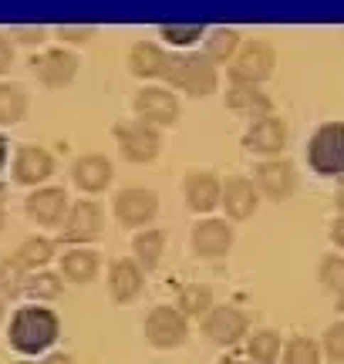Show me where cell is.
<instances>
[{"label":"cell","mask_w":344,"mask_h":364,"mask_svg":"<svg viewBox=\"0 0 344 364\" xmlns=\"http://www.w3.org/2000/svg\"><path fill=\"white\" fill-rule=\"evenodd\" d=\"M61 334V321L58 314L48 307H21L11 321V344L21 354H41L48 351Z\"/></svg>","instance_id":"6da1fadb"},{"label":"cell","mask_w":344,"mask_h":364,"mask_svg":"<svg viewBox=\"0 0 344 364\" xmlns=\"http://www.w3.org/2000/svg\"><path fill=\"white\" fill-rule=\"evenodd\" d=\"M172 88H183L186 95H193V98H206L216 91L220 85V71L213 65L210 58L203 54H183V58H172V68L169 75H166Z\"/></svg>","instance_id":"7a4b0ae2"},{"label":"cell","mask_w":344,"mask_h":364,"mask_svg":"<svg viewBox=\"0 0 344 364\" xmlns=\"http://www.w3.org/2000/svg\"><path fill=\"white\" fill-rule=\"evenodd\" d=\"M307 159L321 176H344V122L321 125L307 145Z\"/></svg>","instance_id":"3957f363"},{"label":"cell","mask_w":344,"mask_h":364,"mask_svg":"<svg viewBox=\"0 0 344 364\" xmlns=\"http://www.w3.org/2000/svg\"><path fill=\"white\" fill-rule=\"evenodd\" d=\"M274 65H277V51L267 41H250L233 58L230 78H233V85H260L274 75Z\"/></svg>","instance_id":"277c9868"},{"label":"cell","mask_w":344,"mask_h":364,"mask_svg":"<svg viewBox=\"0 0 344 364\" xmlns=\"http://www.w3.org/2000/svg\"><path fill=\"white\" fill-rule=\"evenodd\" d=\"M115 139H119V149L122 156L129 159V162H152V159L159 156L162 149V139H159V129H152V125H146V122H119L115 125Z\"/></svg>","instance_id":"5b68a950"},{"label":"cell","mask_w":344,"mask_h":364,"mask_svg":"<svg viewBox=\"0 0 344 364\" xmlns=\"http://www.w3.org/2000/svg\"><path fill=\"white\" fill-rule=\"evenodd\" d=\"M31 71L44 88H65L78 75V54L68 48H48L31 58Z\"/></svg>","instance_id":"8992f818"},{"label":"cell","mask_w":344,"mask_h":364,"mask_svg":"<svg viewBox=\"0 0 344 364\" xmlns=\"http://www.w3.org/2000/svg\"><path fill=\"white\" fill-rule=\"evenodd\" d=\"M135 115L152 129H169L179 122V98L166 88H142L135 95Z\"/></svg>","instance_id":"52a82bcc"},{"label":"cell","mask_w":344,"mask_h":364,"mask_svg":"<svg viewBox=\"0 0 344 364\" xmlns=\"http://www.w3.org/2000/svg\"><path fill=\"white\" fill-rule=\"evenodd\" d=\"M102 230H105L102 206L92 203V199H81V203L68 209L65 223H61V240H68V243H92V240L102 236Z\"/></svg>","instance_id":"ba28073f"},{"label":"cell","mask_w":344,"mask_h":364,"mask_svg":"<svg viewBox=\"0 0 344 364\" xmlns=\"http://www.w3.org/2000/svg\"><path fill=\"white\" fill-rule=\"evenodd\" d=\"M156 213H159V196L152 193V189L132 186V189H122V193L115 196V216H119V223L129 226V230H139V226L152 223Z\"/></svg>","instance_id":"9c48e42d"},{"label":"cell","mask_w":344,"mask_h":364,"mask_svg":"<svg viewBox=\"0 0 344 364\" xmlns=\"http://www.w3.org/2000/svg\"><path fill=\"white\" fill-rule=\"evenodd\" d=\"M146 338L152 348H179L189 338V324L176 307H152L146 317Z\"/></svg>","instance_id":"30bf717a"},{"label":"cell","mask_w":344,"mask_h":364,"mask_svg":"<svg viewBox=\"0 0 344 364\" xmlns=\"http://www.w3.org/2000/svg\"><path fill=\"white\" fill-rule=\"evenodd\" d=\"M112 159L102 156V152H85V156L75 159V166H71V179L78 186L81 193H105L108 186H112Z\"/></svg>","instance_id":"8fae6325"},{"label":"cell","mask_w":344,"mask_h":364,"mask_svg":"<svg viewBox=\"0 0 344 364\" xmlns=\"http://www.w3.org/2000/svg\"><path fill=\"white\" fill-rule=\"evenodd\" d=\"M233 247V230L226 220H203L193 230V253L203 260H220Z\"/></svg>","instance_id":"7c38bea8"},{"label":"cell","mask_w":344,"mask_h":364,"mask_svg":"<svg viewBox=\"0 0 344 364\" xmlns=\"http://www.w3.org/2000/svg\"><path fill=\"white\" fill-rule=\"evenodd\" d=\"M247 327H250V321H247V314L240 311V307H213L210 314H206V321H203V331H206V338L216 341V344H237L243 334H247Z\"/></svg>","instance_id":"4fadbf2b"},{"label":"cell","mask_w":344,"mask_h":364,"mask_svg":"<svg viewBox=\"0 0 344 364\" xmlns=\"http://www.w3.org/2000/svg\"><path fill=\"white\" fill-rule=\"evenodd\" d=\"M257 186H260V193L270 196V199H291L294 189H297V176H294V166L287 159H267L257 166Z\"/></svg>","instance_id":"5bb4252c"},{"label":"cell","mask_w":344,"mask_h":364,"mask_svg":"<svg viewBox=\"0 0 344 364\" xmlns=\"http://www.w3.org/2000/svg\"><path fill=\"white\" fill-rule=\"evenodd\" d=\"M142 284H146V273L135 263V257H122L108 267V294L115 304H129L142 294Z\"/></svg>","instance_id":"9a60e30c"},{"label":"cell","mask_w":344,"mask_h":364,"mask_svg":"<svg viewBox=\"0 0 344 364\" xmlns=\"http://www.w3.org/2000/svg\"><path fill=\"white\" fill-rule=\"evenodd\" d=\"M54 172V156L41 145H24L14 156V179L21 186H41L44 179H51Z\"/></svg>","instance_id":"2e32d148"},{"label":"cell","mask_w":344,"mask_h":364,"mask_svg":"<svg viewBox=\"0 0 344 364\" xmlns=\"http://www.w3.org/2000/svg\"><path fill=\"white\" fill-rule=\"evenodd\" d=\"M243 142H247L250 152L277 156V152H284V145H287V125H284L277 115H260L250 129H247V139H243Z\"/></svg>","instance_id":"e0dca14e"},{"label":"cell","mask_w":344,"mask_h":364,"mask_svg":"<svg viewBox=\"0 0 344 364\" xmlns=\"http://www.w3.org/2000/svg\"><path fill=\"white\" fill-rule=\"evenodd\" d=\"M172 68V54L152 41H135L129 51V71L135 78H166Z\"/></svg>","instance_id":"ac0fdd59"},{"label":"cell","mask_w":344,"mask_h":364,"mask_svg":"<svg viewBox=\"0 0 344 364\" xmlns=\"http://www.w3.org/2000/svg\"><path fill=\"white\" fill-rule=\"evenodd\" d=\"M220 203L226 206V216L230 220H250L257 206H260V196H257V186L250 179H243V176H230L223 182V196H220Z\"/></svg>","instance_id":"d6986e66"},{"label":"cell","mask_w":344,"mask_h":364,"mask_svg":"<svg viewBox=\"0 0 344 364\" xmlns=\"http://www.w3.org/2000/svg\"><path fill=\"white\" fill-rule=\"evenodd\" d=\"M183 193H186V203L193 213H210L216 203H220V196H223V182L216 179L213 172H189L183 182Z\"/></svg>","instance_id":"ffe728a7"},{"label":"cell","mask_w":344,"mask_h":364,"mask_svg":"<svg viewBox=\"0 0 344 364\" xmlns=\"http://www.w3.org/2000/svg\"><path fill=\"white\" fill-rule=\"evenodd\" d=\"M27 216L41 226H58L61 216L68 209V193L58 189V186H48V189H38L34 196H27Z\"/></svg>","instance_id":"44dd1931"},{"label":"cell","mask_w":344,"mask_h":364,"mask_svg":"<svg viewBox=\"0 0 344 364\" xmlns=\"http://www.w3.org/2000/svg\"><path fill=\"white\" fill-rule=\"evenodd\" d=\"M226 108H233L240 115H274L270 95H264L257 85H233L226 91Z\"/></svg>","instance_id":"7402d4cb"},{"label":"cell","mask_w":344,"mask_h":364,"mask_svg":"<svg viewBox=\"0 0 344 364\" xmlns=\"http://www.w3.org/2000/svg\"><path fill=\"white\" fill-rule=\"evenodd\" d=\"M98 273V253L95 250H68L61 260V277H68L71 284H88Z\"/></svg>","instance_id":"603a6c76"},{"label":"cell","mask_w":344,"mask_h":364,"mask_svg":"<svg viewBox=\"0 0 344 364\" xmlns=\"http://www.w3.org/2000/svg\"><path fill=\"white\" fill-rule=\"evenodd\" d=\"M132 250H135V263H139L142 270H152V267H159V260H162L166 233H162V230H142V233L132 240Z\"/></svg>","instance_id":"cb8c5ba5"},{"label":"cell","mask_w":344,"mask_h":364,"mask_svg":"<svg viewBox=\"0 0 344 364\" xmlns=\"http://www.w3.org/2000/svg\"><path fill=\"white\" fill-rule=\"evenodd\" d=\"M176 311L183 317H203L213 311V290L206 284H186L176 297Z\"/></svg>","instance_id":"d4e9b609"},{"label":"cell","mask_w":344,"mask_h":364,"mask_svg":"<svg viewBox=\"0 0 344 364\" xmlns=\"http://www.w3.org/2000/svg\"><path fill=\"white\" fill-rule=\"evenodd\" d=\"M27 115V91L0 81V125H17Z\"/></svg>","instance_id":"484cf974"},{"label":"cell","mask_w":344,"mask_h":364,"mask_svg":"<svg viewBox=\"0 0 344 364\" xmlns=\"http://www.w3.org/2000/svg\"><path fill=\"white\" fill-rule=\"evenodd\" d=\"M237 48H240V31H233V27H216L210 38H206V58H210L213 65L233 61Z\"/></svg>","instance_id":"4316f807"},{"label":"cell","mask_w":344,"mask_h":364,"mask_svg":"<svg viewBox=\"0 0 344 364\" xmlns=\"http://www.w3.org/2000/svg\"><path fill=\"white\" fill-rule=\"evenodd\" d=\"M14 257H17V263H21L24 270H38V267H44V263H51L54 243L48 240V236H31V240L21 243V250H17Z\"/></svg>","instance_id":"83f0119b"},{"label":"cell","mask_w":344,"mask_h":364,"mask_svg":"<svg viewBox=\"0 0 344 364\" xmlns=\"http://www.w3.org/2000/svg\"><path fill=\"white\" fill-rule=\"evenodd\" d=\"M321 358H324L321 344L314 338H304V334L291 338L284 348V364H321Z\"/></svg>","instance_id":"f1b7e54d"},{"label":"cell","mask_w":344,"mask_h":364,"mask_svg":"<svg viewBox=\"0 0 344 364\" xmlns=\"http://www.w3.org/2000/svg\"><path fill=\"white\" fill-rule=\"evenodd\" d=\"M247 354L253 358V364H274L280 358V334L277 331H257L247 344Z\"/></svg>","instance_id":"f546056e"},{"label":"cell","mask_w":344,"mask_h":364,"mask_svg":"<svg viewBox=\"0 0 344 364\" xmlns=\"http://www.w3.org/2000/svg\"><path fill=\"white\" fill-rule=\"evenodd\" d=\"M24 294H31V297H38V300H54L61 294V277H58V273H48V270H41V273L34 270L27 277Z\"/></svg>","instance_id":"4dcf8cb0"},{"label":"cell","mask_w":344,"mask_h":364,"mask_svg":"<svg viewBox=\"0 0 344 364\" xmlns=\"http://www.w3.org/2000/svg\"><path fill=\"white\" fill-rule=\"evenodd\" d=\"M24 273L27 270L17 263V257L0 263V290H4V297H21L24 294V284H27Z\"/></svg>","instance_id":"1f68e13d"},{"label":"cell","mask_w":344,"mask_h":364,"mask_svg":"<svg viewBox=\"0 0 344 364\" xmlns=\"http://www.w3.org/2000/svg\"><path fill=\"white\" fill-rule=\"evenodd\" d=\"M321 284L328 287L334 297L344 300V257H324L321 260Z\"/></svg>","instance_id":"d6a6232c"},{"label":"cell","mask_w":344,"mask_h":364,"mask_svg":"<svg viewBox=\"0 0 344 364\" xmlns=\"http://www.w3.org/2000/svg\"><path fill=\"white\" fill-rule=\"evenodd\" d=\"M321 351L331 364H344V321H338V324L324 331V348Z\"/></svg>","instance_id":"836d02e7"},{"label":"cell","mask_w":344,"mask_h":364,"mask_svg":"<svg viewBox=\"0 0 344 364\" xmlns=\"http://www.w3.org/2000/svg\"><path fill=\"white\" fill-rule=\"evenodd\" d=\"M203 27L199 24H162V38L169 44H196Z\"/></svg>","instance_id":"e575fe53"},{"label":"cell","mask_w":344,"mask_h":364,"mask_svg":"<svg viewBox=\"0 0 344 364\" xmlns=\"http://www.w3.org/2000/svg\"><path fill=\"white\" fill-rule=\"evenodd\" d=\"M54 34L65 41V44H85V41L95 38V27L92 24H61V27H54Z\"/></svg>","instance_id":"d590c367"},{"label":"cell","mask_w":344,"mask_h":364,"mask_svg":"<svg viewBox=\"0 0 344 364\" xmlns=\"http://www.w3.org/2000/svg\"><path fill=\"white\" fill-rule=\"evenodd\" d=\"M44 38H48L44 27H11V41L17 44H41Z\"/></svg>","instance_id":"8d00e7d4"},{"label":"cell","mask_w":344,"mask_h":364,"mask_svg":"<svg viewBox=\"0 0 344 364\" xmlns=\"http://www.w3.org/2000/svg\"><path fill=\"white\" fill-rule=\"evenodd\" d=\"M11 61H14V44L7 41V34H0V75L11 68Z\"/></svg>","instance_id":"74e56055"},{"label":"cell","mask_w":344,"mask_h":364,"mask_svg":"<svg viewBox=\"0 0 344 364\" xmlns=\"http://www.w3.org/2000/svg\"><path fill=\"white\" fill-rule=\"evenodd\" d=\"M331 236H334V243H338V247H344V216L331 226Z\"/></svg>","instance_id":"f35d334b"},{"label":"cell","mask_w":344,"mask_h":364,"mask_svg":"<svg viewBox=\"0 0 344 364\" xmlns=\"http://www.w3.org/2000/svg\"><path fill=\"white\" fill-rule=\"evenodd\" d=\"M41 364H75V358L71 354H51V358H44Z\"/></svg>","instance_id":"ab89813d"},{"label":"cell","mask_w":344,"mask_h":364,"mask_svg":"<svg viewBox=\"0 0 344 364\" xmlns=\"http://www.w3.org/2000/svg\"><path fill=\"white\" fill-rule=\"evenodd\" d=\"M4 162H7V139L0 135V169H4Z\"/></svg>","instance_id":"60d3db41"},{"label":"cell","mask_w":344,"mask_h":364,"mask_svg":"<svg viewBox=\"0 0 344 364\" xmlns=\"http://www.w3.org/2000/svg\"><path fill=\"white\" fill-rule=\"evenodd\" d=\"M334 203H338V209L344 213V189H338V199H334Z\"/></svg>","instance_id":"b9f144b4"},{"label":"cell","mask_w":344,"mask_h":364,"mask_svg":"<svg viewBox=\"0 0 344 364\" xmlns=\"http://www.w3.org/2000/svg\"><path fill=\"white\" fill-rule=\"evenodd\" d=\"M226 364H253V361H240V358H230Z\"/></svg>","instance_id":"7bdbcfd3"},{"label":"cell","mask_w":344,"mask_h":364,"mask_svg":"<svg viewBox=\"0 0 344 364\" xmlns=\"http://www.w3.org/2000/svg\"><path fill=\"white\" fill-rule=\"evenodd\" d=\"M0 321H4V297H0Z\"/></svg>","instance_id":"ee69618b"},{"label":"cell","mask_w":344,"mask_h":364,"mask_svg":"<svg viewBox=\"0 0 344 364\" xmlns=\"http://www.w3.org/2000/svg\"><path fill=\"white\" fill-rule=\"evenodd\" d=\"M0 230H4V209H0Z\"/></svg>","instance_id":"f6af8a7d"},{"label":"cell","mask_w":344,"mask_h":364,"mask_svg":"<svg viewBox=\"0 0 344 364\" xmlns=\"http://www.w3.org/2000/svg\"><path fill=\"white\" fill-rule=\"evenodd\" d=\"M21 364H31V361H21Z\"/></svg>","instance_id":"bcb514c9"}]
</instances>
